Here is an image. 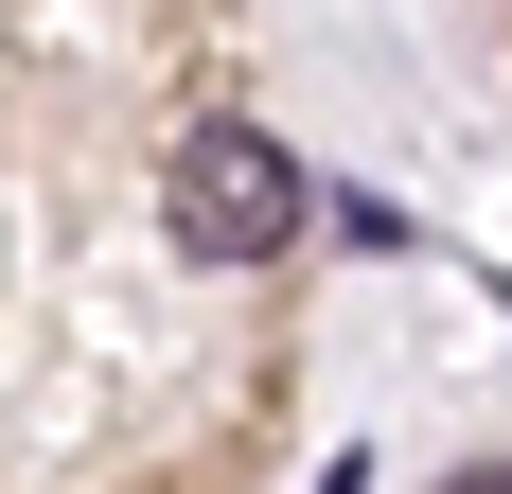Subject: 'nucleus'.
I'll return each instance as SVG.
<instances>
[{
    "mask_svg": "<svg viewBox=\"0 0 512 494\" xmlns=\"http://www.w3.org/2000/svg\"><path fill=\"white\" fill-rule=\"evenodd\" d=\"M159 212H177L195 265H265V247H301V159L265 142V124H195L177 177H159Z\"/></svg>",
    "mask_w": 512,
    "mask_h": 494,
    "instance_id": "f257e3e1",
    "label": "nucleus"
},
{
    "mask_svg": "<svg viewBox=\"0 0 512 494\" xmlns=\"http://www.w3.org/2000/svg\"><path fill=\"white\" fill-rule=\"evenodd\" d=\"M460 494H512V477H460Z\"/></svg>",
    "mask_w": 512,
    "mask_h": 494,
    "instance_id": "f03ea898",
    "label": "nucleus"
}]
</instances>
